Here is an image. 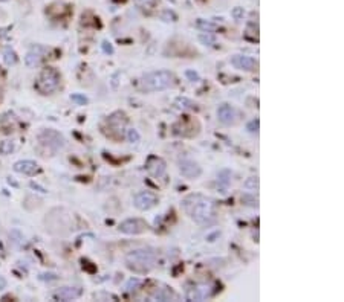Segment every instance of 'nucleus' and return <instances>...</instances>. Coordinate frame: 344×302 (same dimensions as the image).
<instances>
[{
	"label": "nucleus",
	"instance_id": "obj_1",
	"mask_svg": "<svg viewBox=\"0 0 344 302\" xmlns=\"http://www.w3.org/2000/svg\"><path fill=\"white\" fill-rule=\"evenodd\" d=\"M184 211L199 225H210L215 220V203L202 194H191L182 201Z\"/></svg>",
	"mask_w": 344,
	"mask_h": 302
},
{
	"label": "nucleus",
	"instance_id": "obj_2",
	"mask_svg": "<svg viewBox=\"0 0 344 302\" xmlns=\"http://www.w3.org/2000/svg\"><path fill=\"white\" fill-rule=\"evenodd\" d=\"M176 86V78L169 71H158L147 74L141 78L139 87L144 92H159Z\"/></svg>",
	"mask_w": 344,
	"mask_h": 302
},
{
	"label": "nucleus",
	"instance_id": "obj_3",
	"mask_svg": "<svg viewBox=\"0 0 344 302\" xmlns=\"http://www.w3.org/2000/svg\"><path fill=\"white\" fill-rule=\"evenodd\" d=\"M126 264L130 270L147 273L156 265V254L152 249H138L126 257Z\"/></svg>",
	"mask_w": 344,
	"mask_h": 302
},
{
	"label": "nucleus",
	"instance_id": "obj_4",
	"mask_svg": "<svg viewBox=\"0 0 344 302\" xmlns=\"http://www.w3.org/2000/svg\"><path fill=\"white\" fill-rule=\"evenodd\" d=\"M58 87H60V74L55 69H52V67H47V69H44L39 75V78L36 81V89L42 95L52 93Z\"/></svg>",
	"mask_w": 344,
	"mask_h": 302
},
{
	"label": "nucleus",
	"instance_id": "obj_5",
	"mask_svg": "<svg viewBox=\"0 0 344 302\" xmlns=\"http://www.w3.org/2000/svg\"><path fill=\"white\" fill-rule=\"evenodd\" d=\"M39 141L46 145V147H51L54 150H60L64 147V138L61 136V134L58 131H54V130H44L40 133V136H39Z\"/></svg>",
	"mask_w": 344,
	"mask_h": 302
},
{
	"label": "nucleus",
	"instance_id": "obj_6",
	"mask_svg": "<svg viewBox=\"0 0 344 302\" xmlns=\"http://www.w3.org/2000/svg\"><path fill=\"white\" fill-rule=\"evenodd\" d=\"M147 223L144 220H141V218H129V220L123 222L120 225V230L123 233H127V235H139V233H144L147 230Z\"/></svg>",
	"mask_w": 344,
	"mask_h": 302
},
{
	"label": "nucleus",
	"instance_id": "obj_7",
	"mask_svg": "<svg viewBox=\"0 0 344 302\" xmlns=\"http://www.w3.org/2000/svg\"><path fill=\"white\" fill-rule=\"evenodd\" d=\"M217 117H219V121L225 125H234L239 121V113L233 106L220 104L217 109Z\"/></svg>",
	"mask_w": 344,
	"mask_h": 302
},
{
	"label": "nucleus",
	"instance_id": "obj_8",
	"mask_svg": "<svg viewBox=\"0 0 344 302\" xmlns=\"http://www.w3.org/2000/svg\"><path fill=\"white\" fill-rule=\"evenodd\" d=\"M156 205H158V197L153 192L144 191L135 197V206L139 211H149V209L155 208Z\"/></svg>",
	"mask_w": 344,
	"mask_h": 302
},
{
	"label": "nucleus",
	"instance_id": "obj_9",
	"mask_svg": "<svg viewBox=\"0 0 344 302\" xmlns=\"http://www.w3.org/2000/svg\"><path fill=\"white\" fill-rule=\"evenodd\" d=\"M47 54V49L44 46H40V44H36V46H32L31 50L26 54L25 57V63L28 67H36L40 64V61L44 58V55Z\"/></svg>",
	"mask_w": 344,
	"mask_h": 302
},
{
	"label": "nucleus",
	"instance_id": "obj_10",
	"mask_svg": "<svg viewBox=\"0 0 344 302\" xmlns=\"http://www.w3.org/2000/svg\"><path fill=\"white\" fill-rule=\"evenodd\" d=\"M179 171H181V174L187 179H196L202 174V168L194 160L187 159V160H182L181 163H179Z\"/></svg>",
	"mask_w": 344,
	"mask_h": 302
},
{
	"label": "nucleus",
	"instance_id": "obj_11",
	"mask_svg": "<svg viewBox=\"0 0 344 302\" xmlns=\"http://www.w3.org/2000/svg\"><path fill=\"white\" fill-rule=\"evenodd\" d=\"M231 63L234 67H237V69L247 71V72H254L256 67H257V61L251 57H247V55H236L231 60Z\"/></svg>",
	"mask_w": 344,
	"mask_h": 302
},
{
	"label": "nucleus",
	"instance_id": "obj_12",
	"mask_svg": "<svg viewBox=\"0 0 344 302\" xmlns=\"http://www.w3.org/2000/svg\"><path fill=\"white\" fill-rule=\"evenodd\" d=\"M167 170V165L161 157H150L147 162V171H149L153 177H162Z\"/></svg>",
	"mask_w": 344,
	"mask_h": 302
},
{
	"label": "nucleus",
	"instance_id": "obj_13",
	"mask_svg": "<svg viewBox=\"0 0 344 302\" xmlns=\"http://www.w3.org/2000/svg\"><path fill=\"white\" fill-rule=\"evenodd\" d=\"M81 296V289L80 287H63L54 293V298L58 301H72Z\"/></svg>",
	"mask_w": 344,
	"mask_h": 302
},
{
	"label": "nucleus",
	"instance_id": "obj_14",
	"mask_svg": "<svg viewBox=\"0 0 344 302\" xmlns=\"http://www.w3.org/2000/svg\"><path fill=\"white\" fill-rule=\"evenodd\" d=\"M14 171H17L20 174L25 176H32L39 171V165L32 160H19L17 163L14 165Z\"/></svg>",
	"mask_w": 344,
	"mask_h": 302
},
{
	"label": "nucleus",
	"instance_id": "obj_15",
	"mask_svg": "<svg viewBox=\"0 0 344 302\" xmlns=\"http://www.w3.org/2000/svg\"><path fill=\"white\" fill-rule=\"evenodd\" d=\"M126 122H127V117H126V114L121 113V112L113 113V114L109 117V125H110L113 130H118V131H121V133H123V127H124Z\"/></svg>",
	"mask_w": 344,
	"mask_h": 302
},
{
	"label": "nucleus",
	"instance_id": "obj_16",
	"mask_svg": "<svg viewBox=\"0 0 344 302\" xmlns=\"http://www.w3.org/2000/svg\"><path fill=\"white\" fill-rule=\"evenodd\" d=\"M207 296H210V287H207V285H201V287L188 290V299L191 301H202Z\"/></svg>",
	"mask_w": 344,
	"mask_h": 302
},
{
	"label": "nucleus",
	"instance_id": "obj_17",
	"mask_svg": "<svg viewBox=\"0 0 344 302\" xmlns=\"http://www.w3.org/2000/svg\"><path fill=\"white\" fill-rule=\"evenodd\" d=\"M153 298L158 299V301H169L170 298H174L173 292L172 290H167V289H159L153 293Z\"/></svg>",
	"mask_w": 344,
	"mask_h": 302
},
{
	"label": "nucleus",
	"instance_id": "obj_18",
	"mask_svg": "<svg viewBox=\"0 0 344 302\" xmlns=\"http://www.w3.org/2000/svg\"><path fill=\"white\" fill-rule=\"evenodd\" d=\"M14 148H15V145H14V142H12V141H5V142L0 144V153H3V154H9L11 151H14Z\"/></svg>",
	"mask_w": 344,
	"mask_h": 302
},
{
	"label": "nucleus",
	"instance_id": "obj_19",
	"mask_svg": "<svg viewBox=\"0 0 344 302\" xmlns=\"http://www.w3.org/2000/svg\"><path fill=\"white\" fill-rule=\"evenodd\" d=\"M15 61H17V57H15V52L11 49V47H6L5 49V63L6 64H15Z\"/></svg>",
	"mask_w": 344,
	"mask_h": 302
},
{
	"label": "nucleus",
	"instance_id": "obj_20",
	"mask_svg": "<svg viewBox=\"0 0 344 302\" xmlns=\"http://www.w3.org/2000/svg\"><path fill=\"white\" fill-rule=\"evenodd\" d=\"M127 138H129V141L132 142V144H136V142H139V133L136 130H129Z\"/></svg>",
	"mask_w": 344,
	"mask_h": 302
},
{
	"label": "nucleus",
	"instance_id": "obj_21",
	"mask_svg": "<svg viewBox=\"0 0 344 302\" xmlns=\"http://www.w3.org/2000/svg\"><path fill=\"white\" fill-rule=\"evenodd\" d=\"M199 28H202L205 32H210V31H213V29H215L216 26L215 25H213V23H205V22H202V20H199Z\"/></svg>",
	"mask_w": 344,
	"mask_h": 302
},
{
	"label": "nucleus",
	"instance_id": "obj_22",
	"mask_svg": "<svg viewBox=\"0 0 344 302\" xmlns=\"http://www.w3.org/2000/svg\"><path fill=\"white\" fill-rule=\"evenodd\" d=\"M72 101H77V103H80V104H86L87 98L86 96H80V95H72Z\"/></svg>",
	"mask_w": 344,
	"mask_h": 302
},
{
	"label": "nucleus",
	"instance_id": "obj_23",
	"mask_svg": "<svg viewBox=\"0 0 344 302\" xmlns=\"http://www.w3.org/2000/svg\"><path fill=\"white\" fill-rule=\"evenodd\" d=\"M257 183H258L257 177H253V179L247 180V183H245V187H247V188H254V187H257Z\"/></svg>",
	"mask_w": 344,
	"mask_h": 302
},
{
	"label": "nucleus",
	"instance_id": "obj_24",
	"mask_svg": "<svg viewBox=\"0 0 344 302\" xmlns=\"http://www.w3.org/2000/svg\"><path fill=\"white\" fill-rule=\"evenodd\" d=\"M138 285H139V281L138 279H132V281L129 282V285H127V290H133L135 287H138Z\"/></svg>",
	"mask_w": 344,
	"mask_h": 302
},
{
	"label": "nucleus",
	"instance_id": "obj_25",
	"mask_svg": "<svg viewBox=\"0 0 344 302\" xmlns=\"http://www.w3.org/2000/svg\"><path fill=\"white\" fill-rule=\"evenodd\" d=\"M248 130H250V131H253V133H254V131H257V130H258V121H253V122H250V124H248Z\"/></svg>",
	"mask_w": 344,
	"mask_h": 302
},
{
	"label": "nucleus",
	"instance_id": "obj_26",
	"mask_svg": "<svg viewBox=\"0 0 344 302\" xmlns=\"http://www.w3.org/2000/svg\"><path fill=\"white\" fill-rule=\"evenodd\" d=\"M233 15H234V19H236V20H239L240 17L243 15V9H242V8H236V9L233 11Z\"/></svg>",
	"mask_w": 344,
	"mask_h": 302
},
{
	"label": "nucleus",
	"instance_id": "obj_27",
	"mask_svg": "<svg viewBox=\"0 0 344 302\" xmlns=\"http://www.w3.org/2000/svg\"><path fill=\"white\" fill-rule=\"evenodd\" d=\"M103 49H104V52H107V54H112V52H113V47H112L110 43H107V41L103 43Z\"/></svg>",
	"mask_w": 344,
	"mask_h": 302
},
{
	"label": "nucleus",
	"instance_id": "obj_28",
	"mask_svg": "<svg viewBox=\"0 0 344 302\" xmlns=\"http://www.w3.org/2000/svg\"><path fill=\"white\" fill-rule=\"evenodd\" d=\"M139 2H141L142 6H152L156 2V0H139Z\"/></svg>",
	"mask_w": 344,
	"mask_h": 302
},
{
	"label": "nucleus",
	"instance_id": "obj_29",
	"mask_svg": "<svg viewBox=\"0 0 344 302\" xmlns=\"http://www.w3.org/2000/svg\"><path fill=\"white\" fill-rule=\"evenodd\" d=\"M201 40H202L205 44L208 43V46H211V43H213V38H211L210 36H207V37H205V36H201Z\"/></svg>",
	"mask_w": 344,
	"mask_h": 302
},
{
	"label": "nucleus",
	"instance_id": "obj_30",
	"mask_svg": "<svg viewBox=\"0 0 344 302\" xmlns=\"http://www.w3.org/2000/svg\"><path fill=\"white\" fill-rule=\"evenodd\" d=\"M162 19H174V15H173V12L167 11L166 14H164V15H162Z\"/></svg>",
	"mask_w": 344,
	"mask_h": 302
},
{
	"label": "nucleus",
	"instance_id": "obj_31",
	"mask_svg": "<svg viewBox=\"0 0 344 302\" xmlns=\"http://www.w3.org/2000/svg\"><path fill=\"white\" fill-rule=\"evenodd\" d=\"M187 76H188V78H191L193 81H194V79H198V78H199V76H198V74H193V72H190V71L187 72Z\"/></svg>",
	"mask_w": 344,
	"mask_h": 302
},
{
	"label": "nucleus",
	"instance_id": "obj_32",
	"mask_svg": "<svg viewBox=\"0 0 344 302\" xmlns=\"http://www.w3.org/2000/svg\"><path fill=\"white\" fill-rule=\"evenodd\" d=\"M3 287H5V279L0 276V289H3Z\"/></svg>",
	"mask_w": 344,
	"mask_h": 302
},
{
	"label": "nucleus",
	"instance_id": "obj_33",
	"mask_svg": "<svg viewBox=\"0 0 344 302\" xmlns=\"http://www.w3.org/2000/svg\"><path fill=\"white\" fill-rule=\"evenodd\" d=\"M0 2H6V0H0Z\"/></svg>",
	"mask_w": 344,
	"mask_h": 302
}]
</instances>
